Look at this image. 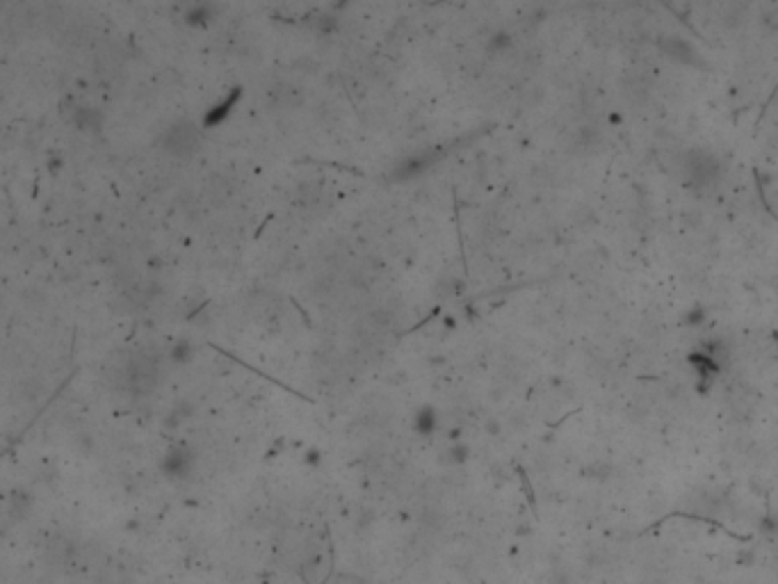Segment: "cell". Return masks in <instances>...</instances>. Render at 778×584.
I'll return each mask as SVG.
<instances>
[{
    "label": "cell",
    "mask_w": 778,
    "mask_h": 584,
    "mask_svg": "<svg viewBox=\"0 0 778 584\" xmlns=\"http://www.w3.org/2000/svg\"><path fill=\"white\" fill-rule=\"evenodd\" d=\"M436 153L434 151H423V153H415V155H408L406 160H402L400 165L395 167L393 176L397 178V181H408V178H415L425 174L430 167L436 162Z\"/></svg>",
    "instance_id": "7a4b0ae2"
},
{
    "label": "cell",
    "mask_w": 778,
    "mask_h": 584,
    "mask_svg": "<svg viewBox=\"0 0 778 584\" xmlns=\"http://www.w3.org/2000/svg\"><path fill=\"white\" fill-rule=\"evenodd\" d=\"M240 96H242V89H240V87L231 89V92H228V94L222 98V101L215 103V105L211 107V110H208V112L204 114L201 126H204V128H215V126L222 124L224 119L233 112V107H235V103H237V101H240Z\"/></svg>",
    "instance_id": "3957f363"
},
{
    "label": "cell",
    "mask_w": 778,
    "mask_h": 584,
    "mask_svg": "<svg viewBox=\"0 0 778 584\" xmlns=\"http://www.w3.org/2000/svg\"><path fill=\"white\" fill-rule=\"evenodd\" d=\"M201 128L192 121H178L163 133V148L172 155H189L196 151Z\"/></svg>",
    "instance_id": "6da1fadb"
},
{
    "label": "cell",
    "mask_w": 778,
    "mask_h": 584,
    "mask_svg": "<svg viewBox=\"0 0 778 584\" xmlns=\"http://www.w3.org/2000/svg\"><path fill=\"white\" fill-rule=\"evenodd\" d=\"M73 121L78 128H83V131H98L103 124V114L94 110V107H78L73 114Z\"/></svg>",
    "instance_id": "5b68a950"
},
{
    "label": "cell",
    "mask_w": 778,
    "mask_h": 584,
    "mask_svg": "<svg viewBox=\"0 0 778 584\" xmlns=\"http://www.w3.org/2000/svg\"><path fill=\"white\" fill-rule=\"evenodd\" d=\"M155 381V365L151 361H139L131 365V372H128V383L137 386V388H146Z\"/></svg>",
    "instance_id": "277c9868"
},
{
    "label": "cell",
    "mask_w": 778,
    "mask_h": 584,
    "mask_svg": "<svg viewBox=\"0 0 778 584\" xmlns=\"http://www.w3.org/2000/svg\"><path fill=\"white\" fill-rule=\"evenodd\" d=\"M415 427H418V431H423V434L432 431V429L436 427V413H434V409L425 407V409H423L420 413H418Z\"/></svg>",
    "instance_id": "52a82bcc"
},
{
    "label": "cell",
    "mask_w": 778,
    "mask_h": 584,
    "mask_svg": "<svg viewBox=\"0 0 778 584\" xmlns=\"http://www.w3.org/2000/svg\"><path fill=\"white\" fill-rule=\"evenodd\" d=\"M189 356H192V347H189V342H187V340H181V342H176V345H174V350H172V359H174L176 363H187V361H189Z\"/></svg>",
    "instance_id": "ba28073f"
},
{
    "label": "cell",
    "mask_w": 778,
    "mask_h": 584,
    "mask_svg": "<svg viewBox=\"0 0 778 584\" xmlns=\"http://www.w3.org/2000/svg\"><path fill=\"white\" fill-rule=\"evenodd\" d=\"M185 23L187 25H206L213 18V7L211 5H192L185 12Z\"/></svg>",
    "instance_id": "8992f818"
}]
</instances>
